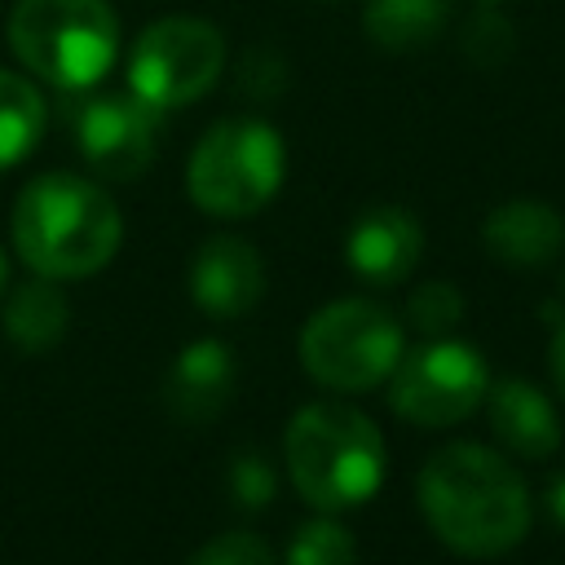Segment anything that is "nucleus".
Wrapping results in <instances>:
<instances>
[{
    "mask_svg": "<svg viewBox=\"0 0 565 565\" xmlns=\"http://www.w3.org/2000/svg\"><path fill=\"white\" fill-rule=\"evenodd\" d=\"M428 530L459 556L490 561L512 552L534 521L521 472L490 446L450 441L433 450L415 477Z\"/></svg>",
    "mask_w": 565,
    "mask_h": 565,
    "instance_id": "1",
    "label": "nucleus"
},
{
    "mask_svg": "<svg viewBox=\"0 0 565 565\" xmlns=\"http://www.w3.org/2000/svg\"><path fill=\"white\" fill-rule=\"evenodd\" d=\"M9 234L31 274L71 282L115 260L124 216L97 181L75 172H44L22 185Z\"/></svg>",
    "mask_w": 565,
    "mask_h": 565,
    "instance_id": "2",
    "label": "nucleus"
},
{
    "mask_svg": "<svg viewBox=\"0 0 565 565\" xmlns=\"http://www.w3.org/2000/svg\"><path fill=\"white\" fill-rule=\"evenodd\" d=\"M287 477L318 512H344L366 503L384 486V437L349 402H309L282 433Z\"/></svg>",
    "mask_w": 565,
    "mask_h": 565,
    "instance_id": "3",
    "label": "nucleus"
},
{
    "mask_svg": "<svg viewBox=\"0 0 565 565\" xmlns=\"http://www.w3.org/2000/svg\"><path fill=\"white\" fill-rule=\"evenodd\" d=\"M13 57L62 93L106 79L119 57V18L106 0H18L9 13Z\"/></svg>",
    "mask_w": 565,
    "mask_h": 565,
    "instance_id": "4",
    "label": "nucleus"
},
{
    "mask_svg": "<svg viewBox=\"0 0 565 565\" xmlns=\"http://www.w3.org/2000/svg\"><path fill=\"white\" fill-rule=\"evenodd\" d=\"M287 150L265 119L212 124L185 163V194L207 216H256L282 185Z\"/></svg>",
    "mask_w": 565,
    "mask_h": 565,
    "instance_id": "5",
    "label": "nucleus"
},
{
    "mask_svg": "<svg viewBox=\"0 0 565 565\" xmlns=\"http://www.w3.org/2000/svg\"><path fill=\"white\" fill-rule=\"evenodd\" d=\"M296 353L322 388L366 393L393 375L402 358V322L366 296H344L309 313Z\"/></svg>",
    "mask_w": 565,
    "mask_h": 565,
    "instance_id": "6",
    "label": "nucleus"
},
{
    "mask_svg": "<svg viewBox=\"0 0 565 565\" xmlns=\"http://www.w3.org/2000/svg\"><path fill=\"white\" fill-rule=\"evenodd\" d=\"M225 71V40L199 18L150 22L128 53V93L154 110H177L199 102Z\"/></svg>",
    "mask_w": 565,
    "mask_h": 565,
    "instance_id": "7",
    "label": "nucleus"
},
{
    "mask_svg": "<svg viewBox=\"0 0 565 565\" xmlns=\"http://www.w3.org/2000/svg\"><path fill=\"white\" fill-rule=\"evenodd\" d=\"M490 388L486 358L446 335H428V344L402 349L388 375V406L415 428H450L468 419Z\"/></svg>",
    "mask_w": 565,
    "mask_h": 565,
    "instance_id": "8",
    "label": "nucleus"
},
{
    "mask_svg": "<svg viewBox=\"0 0 565 565\" xmlns=\"http://www.w3.org/2000/svg\"><path fill=\"white\" fill-rule=\"evenodd\" d=\"M154 106L137 93H97L75 110V150L106 181H132L150 168L159 146Z\"/></svg>",
    "mask_w": 565,
    "mask_h": 565,
    "instance_id": "9",
    "label": "nucleus"
},
{
    "mask_svg": "<svg viewBox=\"0 0 565 565\" xmlns=\"http://www.w3.org/2000/svg\"><path fill=\"white\" fill-rule=\"evenodd\" d=\"M265 296V260L238 234H212L190 256V300L207 318H243Z\"/></svg>",
    "mask_w": 565,
    "mask_h": 565,
    "instance_id": "10",
    "label": "nucleus"
},
{
    "mask_svg": "<svg viewBox=\"0 0 565 565\" xmlns=\"http://www.w3.org/2000/svg\"><path fill=\"white\" fill-rule=\"evenodd\" d=\"M419 252H424V230L397 203L366 207L353 221L349 238H344L349 269L362 282H371V287H397V282H406L411 269L419 265Z\"/></svg>",
    "mask_w": 565,
    "mask_h": 565,
    "instance_id": "11",
    "label": "nucleus"
},
{
    "mask_svg": "<svg viewBox=\"0 0 565 565\" xmlns=\"http://www.w3.org/2000/svg\"><path fill=\"white\" fill-rule=\"evenodd\" d=\"M486 415H490V433L499 437V446L521 459H547L561 450V419H556L552 397L521 375L494 380L486 388Z\"/></svg>",
    "mask_w": 565,
    "mask_h": 565,
    "instance_id": "12",
    "label": "nucleus"
},
{
    "mask_svg": "<svg viewBox=\"0 0 565 565\" xmlns=\"http://www.w3.org/2000/svg\"><path fill=\"white\" fill-rule=\"evenodd\" d=\"M230 393H234V353L216 335H203L177 353L163 402L181 424H207L230 402Z\"/></svg>",
    "mask_w": 565,
    "mask_h": 565,
    "instance_id": "13",
    "label": "nucleus"
},
{
    "mask_svg": "<svg viewBox=\"0 0 565 565\" xmlns=\"http://www.w3.org/2000/svg\"><path fill=\"white\" fill-rule=\"evenodd\" d=\"M481 243L494 260L516 265V269H534L561 256L565 247V216L552 203L539 199H512L499 203L486 225H481Z\"/></svg>",
    "mask_w": 565,
    "mask_h": 565,
    "instance_id": "14",
    "label": "nucleus"
},
{
    "mask_svg": "<svg viewBox=\"0 0 565 565\" xmlns=\"http://www.w3.org/2000/svg\"><path fill=\"white\" fill-rule=\"evenodd\" d=\"M4 340L22 353H49L53 344H62L66 327H71V300L66 291L57 287V278H26L9 291L4 300Z\"/></svg>",
    "mask_w": 565,
    "mask_h": 565,
    "instance_id": "15",
    "label": "nucleus"
},
{
    "mask_svg": "<svg viewBox=\"0 0 565 565\" xmlns=\"http://www.w3.org/2000/svg\"><path fill=\"white\" fill-rule=\"evenodd\" d=\"M450 0H366L362 31L384 53H411L441 35Z\"/></svg>",
    "mask_w": 565,
    "mask_h": 565,
    "instance_id": "16",
    "label": "nucleus"
},
{
    "mask_svg": "<svg viewBox=\"0 0 565 565\" xmlns=\"http://www.w3.org/2000/svg\"><path fill=\"white\" fill-rule=\"evenodd\" d=\"M44 124H49L44 93L22 75L0 71V172L22 163L40 146Z\"/></svg>",
    "mask_w": 565,
    "mask_h": 565,
    "instance_id": "17",
    "label": "nucleus"
},
{
    "mask_svg": "<svg viewBox=\"0 0 565 565\" xmlns=\"http://www.w3.org/2000/svg\"><path fill=\"white\" fill-rule=\"evenodd\" d=\"M287 565H358V543L340 521L313 516L291 534Z\"/></svg>",
    "mask_w": 565,
    "mask_h": 565,
    "instance_id": "18",
    "label": "nucleus"
},
{
    "mask_svg": "<svg viewBox=\"0 0 565 565\" xmlns=\"http://www.w3.org/2000/svg\"><path fill=\"white\" fill-rule=\"evenodd\" d=\"M463 318V296L455 282H419L406 300V327L419 335H446Z\"/></svg>",
    "mask_w": 565,
    "mask_h": 565,
    "instance_id": "19",
    "label": "nucleus"
},
{
    "mask_svg": "<svg viewBox=\"0 0 565 565\" xmlns=\"http://www.w3.org/2000/svg\"><path fill=\"white\" fill-rule=\"evenodd\" d=\"M190 565H274V552L260 534H247V530H225L216 539H207Z\"/></svg>",
    "mask_w": 565,
    "mask_h": 565,
    "instance_id": "20",
    "label": "nucleus"
},
{
    "mask_svg": "<svg viewBox=\"0 0 565 565\" xmlns=\"http://www.w3.org/2000/svg\"><path fill=\"white\" fill-rule=\"evenodd\" d=\"M516 35L512 26L499 18V13H477L468 26H463V53L477 62V66H499L508 53H512Z\"/></svg>",
    "mask_w": 565,
    "mask_h": 565,
    "instance_id": "21",
    "label": "nucleus"
},
{
    "mask_svg": "<svg viewBox=\"0 0 565 565\" xmlns=\"http://www.w3.org/2000/svg\"><path fill=\"white\" fill-rule=\"evenodd\" d=\"M230 490L243 508H265L274 499V468L260 459V455H238L234 468H230Z\"/></svg>",
    "mask_w": 565,
    "mask_h": 565,
    "instance_id": "22",
    "label": "nucleus"
},
{
    "mask_svg": "<svg viewBox=\"0 0 565 565\" xmlns=\"http://www.w3.org/2000/svg\"><path fill=\"white\" fill-rule=\"evenodd\" d=\"M547 371H552L556 393L565 397V322H561V327H556V335H552V349H547Z\"/></svg>",
    "mask_w": 565,
    "mask_h": 565,
    "instance_id": "23",
    "label": "nucleus"
},
{
    "mask_svg": "<svg viewBox=\"0 0 565 565\" xmlns=\"http://www.w3.org/2000/svg\"><path fill=\"white\" fill-rule=\"evenodd\" d=\"M547 508H552V516L565 525V477L552 481V490H547Z\"/></svg>",
    "mask_w": 565,
    "mask_h": 565,
    "instance_id": "24",
    "label": "nucleus"
},
{
    "mask_svg": "<svg viewBox=\"0 0 565 565\" xmlns=\"http://www.w3.org/2000/svg\"><path fill=\"white\" fill-rule=\"evenodd\" d=\"M4 282H9V260H4V252H0V291H4Z\"/></svg>",
    "mask_w": 565,
    "mask_h": 565,
    "instance_id": "25",
    "label": "nucleus"
},
{
    "mask_svg": "<svg viewBox=\"0 0 565 565\" xmlns=\"http://www.w3.org/2000/svg\"><path fill=\"white\" fill-rule=\"evenodd\" d=\"M490 4H494V0H490Z\"/></svg>",
    "mask_w": 565,
    "mask_h": 565,
    "instance_id": "26",
    "label": "nucleus"
}]
</instances>
